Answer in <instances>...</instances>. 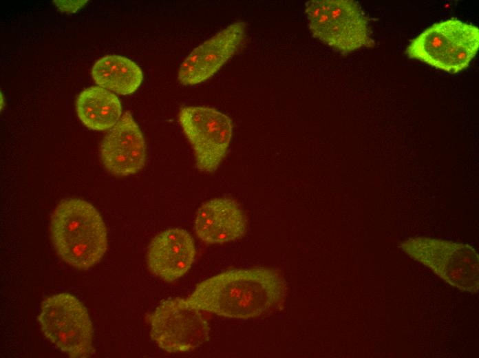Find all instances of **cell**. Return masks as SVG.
Wrapping results in <instances>:
<instances>
[{"instance_id": "9", "label": "cell", "mask_w": 479, "mask_h": 358, "mask_svg": "<svg viewBox=\"0 0 479 358\" xmlns=\"http://www.w3.org/2000/svg\"><path fill=\"white\" fill-rule=\"evenodd\" d=\"M246 28L242 21L234 22L193 49L179 67V82L194 85L211 78L237 51Z\"/></svg>"}, {"instance_id": "14", "label": "cell", "mask_w": 479, "mask_h": 358, "mask_svg": "<svg viewBox=\"0 0 479 358\" xmlns=\"http://www.w3.org/2000/svg\"><path fill=\"white\" fill-rule=\"evenodd\" d=\"M92 76L100 87L121 95L135 92L143 79L140 67L131 59L118 55H107L92 67Z\"/></svg>"}, {"instance_id": "2", "label": "cell", "mask_w": 479, "mask_h": 358, "mask_svg": "<svg viewBox=\"0 0 479 358\" xmlns=\"http://www.w3.org/2000/svg\"><path fill=\"white\" fill-rule=\"evenodd\" d=\"M52 241L67 264L87 269L98 262L107 249L105 222L90 203L78 198L62 200L50 221Z\"/></svg>"}, {"instance_id": "15", "label": "cell", "mask_w": 479, "mask_h": 358, "mask_svg": "<svg viewBox=\"0 0 479 358\" xmlns=\"http://www.w3.org/2000/svg\"><path fill=\"white\" fill-rule=\"evenodd\" d=\"M56 6L62 11L72 13L81 9L87 2L85 0L68 1V0H55L54 1Z\"/></svg>"}, {"instance_id": "5", "label": "cell", "mask_w": 479, "mask_h": 358, "mask_svg": "<svg viewBox=\"0 0 479 358\" xmlns=\"http://www.w3.org/2000/svg\"><path fill=\"white\" fill-rule=\"evenodd\" d=\"M399 247L450 286L472 294L478 293L479 257L471 246L443 239L414 237L401 242Z\"/></svg>"}, {"instance_id": "13", "label": "cell", "mask_w": 479, "mask_h": 358, "mask_svg": "<svg viewBox=\"0 0 479 358\" xmlns=\"http://www.w3.org/2000/svg\"><path fill=\"white\" fill-rule=\"evenodd\" d=\"M76 109L81 121L96 131L111 129L123 115L116 95L100 86L83 90L77 96Z\"/></svg>"}, {"instance_id": "7", "label": "cell", "mask_w": 479, "mask_h": 358, "mask_svg": "<svg viewBox=\"0 0 479 358\" xmlns=\"http://www.w3.org/2000/svg\"><path fill=\"white\" fill-rule=\"evenodd\" d=\"M150 326L153 341L168 352L190 351L209 339L208 319L187 299L177 297L160 303L150 317Z\"/></svg>"}, {"instance_id": "4", "label": "cell", "mask_w": 479, "mask_h": 358, "mask_svg": "<svg viewBox=\"0 0 479 358\" xmlns=\"http://www.w3.org/2000/svg\"><path fill=\"white\" fill-rule=\"evenodd\" d=\"M305 14L312 35L341 53L374 44L368 19L354 1H309Z\"/></svg>"}, {"instance_id": "11", "label": "cell", "mask_w": 479, "mask_h": 358, "mask_svg": "<svg viewBox=\"0 0 479 358\" xmlns=\"http://www.w3.org/2000/svg\"><path fill=\"white\" fill-rule=\"evenodd\" d=\"M193 238L181 228H170L158 234L147 251V264L154 275L167 282L182 277L195 257Z\"/></svg>"}, {"instance_id": "6", "label": "cell", "mask_w": 479, "mask_h": 358, "mask_svg": "<svg viewBox=\"0 0 479 358\" xmlns=\"http://www.w3.org/2000/svg\"><path fill=\"white\" fill-rule=\"evenodd\" d=\"M39 322L45 337L72 357H89L93 351V328L84 305L62 293L41 304Z\"/></svg>"}, {"instance_id": "10", "label": "cell", "mask_w": 479, "mask_h": 358, "mask_svg": "<svg viewBox=\"0 0 479 358\" xmlns=\"http://www.w3.org/2000/svg\"><path fill=\"white\" fill-rule=\"evenodd\" d=\"M100 155L105 167L117 176L138 172L146 161L142 132L132 115L124 113L103 139Z\"/></svg>"}, {"instance_id": "3", "label": "cell", "mask_w": 479, "mask_h": 358, "mask_svg": "<svg viewBox=\"0 0 479 358\" xmlns=\"http://www.w3.org/2000/svg\"><path fill=\"white\" fill-rule=\"evenodd\" d=\"M478 48V28L449 19L431 25L412 39L405 52L410 59L457 73L469 66Z\"/></svg>"}, {"instance_id": "8", "label": "cell", "mask_w": 479, "mask_h": 358, "mask_svg": "<svg viewBox=\"0 0 479 358\" xmlns=\"http://www.w3.org/2000/svg\"><path fill=\"white\" fill-rule=\"evenodd\" d=\"M178 121L193 149L198 169L214 172L230 145L233 136L231 119L214 108L187 106L180 109Z\"/></svg>"}, {"instance_id": "1", "label": "cell", "mask_w": 479, "mask_h": 358, "mask_svg": "<svg viewBox=\"0 0 479 358\" xmlns=\"http://www.w3.org/2000/svg\"><path fill=\"white\" fill-rule=\"evenodd\" d=\"M286 295L281 275L258 267L228 270L199 283L187 298L192 306L232 319H251L280 306Z\"/></svg>"}, {"instance_id": "12", "label": "cell", "mask_w": 479, "mask_h": 358, "mask_svg": "<svg viewBox=\"0 0 479 358\" xmlns=\"http://www.w3.org/2000/svg\"><path fill=\"white\" fill-rule=\"evenodd\" d=\"M246 228L243 211L231 198H217L204 202L195 218V234L206 244H220L240 239Z\"/></svg>"}]
</instances>
